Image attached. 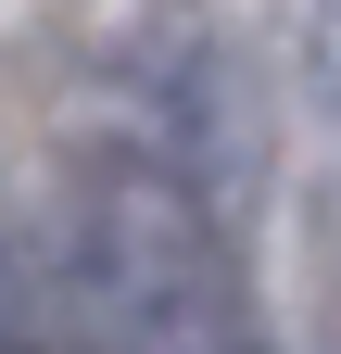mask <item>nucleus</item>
<instances>
[{"mask_svg":"<svg viewBox=\"0 0 341 354\" xmlns=\"http://www.w3.org/2000/svg\"><path fill=\"white\" fill-rule=\"evenodd\" d=\"M0 354H38V291H26V253H13V215H0Z\"/></svg>","mask_w":341,"mask_h":354,"instance_id":"nucleus-2","label":"nucleus"},{"mask_svg":"<svg viewBox=\"0 0 341 354\" xmlns=\"http://www.w3.org/2000/svg\"><path fill=\"white\" fill-rule=\"evenodd\" d=\"M64 304L89 354H266L228 203L152 140L101 127L64 165Z\"/></svg>","mask_w":341,"mask_h":354,"instance_id":"nucleus-1","label":"nucleus"}]
</instances>
